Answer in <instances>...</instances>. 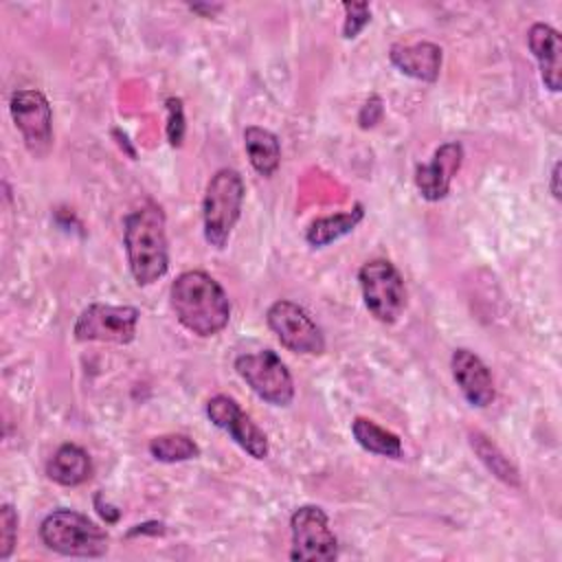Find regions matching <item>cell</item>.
Here are the masks:
<instances>
[{
	"label": "cell",
	"mask_w": 562,
	"mask_h": 562,
	"mask_svg": "<svg viewBox=\"0 0 562 562\" xmlns=\"http://www.w3.org/2000/svg\"><path fill=\"white\" fill-rule=\"evenodd\" d=\"M123 246L134 281L151 285L169 270L167 220L162 209L147 200L123 220Z\"/></svg>",
	"instance_id": "2"
},
{
	"label": "cell",
	"mask_w": 562,
	"mask_h": 562,
	"mask_svg": "<svg viewBox=\"0 0 562 562\" xmlns=\"http://www.w3.org/2000/svg\"><path fill=\"white\" fill-rule=\"evenodd\" d=\"M167 105V140L171 147H180L184 138V103L180 97H169Z\"/></svg>",
	"instance_id": "24"
},
{
	"label": "cell",
	"mask_w": 562,
	"mask_h": 562,
	"mask_svg": "<svg viewBox=\"0 0 562 562\" xmlns=\"http://www.w3.org/2000/svg\"><path fill=\"white\" fill-rule=\"evenodd\" d=\"M206 417L213 426L228 432L233 441L246 450L252 459H266L270 452V443L266 432L246 415L239 404L228 395H213L206 402Z\"/></svg>",
	"instance_id": "11"
},
{
	"label": "cell",
	"mask_w": 562,
	"mask_h": 562,
	"mask_svg": "<svg viewBox=\"0 0 562 562\" xmlns=\"http://www.w3.org/2000/svg\"><path fill=\"white\" fill-rule=\"evenodd\" d=\"M362 217H364V206L360 202H356L349 211L318 217L305 231V241L314 248H325L331 241H338L340 237L353 233L356 226L362 222Z\"/></svg>",
	"instance_id": "18"
},
{
	"label": "cell",
	"mask_w": 562,
	"mask_h": 562,
	"mask_svg": "<svg viewBox=\"0 0 562 562\" xmlns=\"http://www.w3.org/2000/svg\"><path fill=\"white\" fill-rule=\"evenodd\" d=\"M351 435L358 441V446L367 452L389 457V459L402 457V439L395 432L378 426L373 419L356 417L351 422Z\"/></svg>",
	"instance_id": "19"
},
{
	"label": "cell",
	"mask_w": 562,
	"mask_h": 562,
	"mask_svg": "<svg viewBox=\"0 0 562 562\" xmlns=\"http://www.w3.org/2000/svg\"><path fill=\"white\" fill-rule=\"evenodd\" d=\"M266 323L288 351L307 356H318L325 351V336L321 327L292 301H274L266 312Z\"/></svg>",
	"instance_id": "10"
},
{
	"label": "cell",
	"mask_w": 562,
	"mask_h": 562,
	"mask_svg": "<svg viewBox=\"0 0 562 562\" xmlns=\"http://www.w3.org/2000/svg\"><path fill=\"white\" fill-rule=\"evenodd\" d=\"M527 44H529L531 55L538 61L542 83L551 92H558L560 90V75H562V59H560L562 37H560V33L553 26L544 24V22H536L527 31Z\"/></svg>",
	"instance_id": "15"
},
{
	"label": "cell",
	"mask_w": 562,
	"mask_h": 562,
	"mask_svg": "<svg viewBox=\"0 0 562 562\" xmlns=\"http://www.w3.org/2000/svg\"><path fill=\"white\" fill-rule=\"evenodd\" d=\"M18 540V514L13 505L0 507V560H9Z\"/></svg>",
	"instance_id": "23"
},
{
	"label": "cell",
	"mask_w": 562,
	"mask_h": 562,
	"mask_svg": "<svg viewBox=\"0 0 562 562\" xmlns=\"http://www.w3.org/2000/svg\"><path fill=\"white\" fill-rule=\"evenodd\" d=\"M244 147L248 154V160L252 165V169L263 176L270 178L279 165H281V143L277 138L274 132L259 127V125H248L244 130Z\"/></svg>",
	"instance_id": "17"
},
{
	"label": "cell",
	"mask_w": 562,
	"mask_h": 562,
	"mask_svg": "<svg viewBox=\"0 0 562 562\" xmlns=\"http://www.w3.org/2000/svg\"><path fill=\"white\" fill-rule=\"evenodd\" d=\"M441 46L432 42H415V44H393L389 50L391 64L406 77L417 81L435 83L441 70Z\"/></svg>",
	"instance_id": "14"
},
{
	"label": "cell",
	"mask_w": 562,
	"mask_h": 562,
	"mask_svg": "<svg viewBox=\"0 0 562 562\" xmlns=\"http://www.w3.org/2000/svg\"><path fill=\"white\" fill-rule=\"evenodd\" d=\"M342 11H345L342 37L353 40L371 22V7L367 2H342Z\"/></svg>",
	"instance_id": "22"
},
{
	"label": "cell",
	"mask_w": 562,
	"mask_h": 562,
	"mask_svg": "<svg viewBox=\"0 0 562 562\" xmlns=\"http://www.w3.org/2000/svg\"><path fill=\"white\" fill-rule=\"evenodd\" d=\"M9 112L26 149L35 158L46 156L53 145V110L48 99L35 88L15 90L9 99Z\"/></svg>",
	"instance_id": "9"
},
{
	"label": "cell",
	"mask_w": 562,
	"mask_h": 562,
	"mask_svg": "<svg viewBox=\"0 0 562 562\" xmlns=\"http://www.w3.org/2000/svg\"><path fill=\"white\" fill-rule=\"evenodd\" d=\"M558 182H560V162H555V165H553V171H551V193H553L555 200H560V187H558Z\"/></svg>",
	"instance_id": "28"
},
{
	"label": "cell",
	"mask_w": 562,
	"mask_h": 562,
	"mask_svg": "<svg viewBox=\"0 0 562 562\" xmlns=\"http://www.w3.org/2000/svg\"><path fill=\"white\" fill-rule=\"evenodd\" d=\"M46 476L64 487H77L90 481L92 459L77 443H61L46 463Z\"/></svg>",
	"instance_id": "16"
},
{
	"label": "cell",
	"mask_w": 562,
	"mask_h": 562,
	"mask_svg": "<svg viewBox=\"0 0 562 562\" xmlns=\"http://www.w3.org/2000/svg\"><path fill=\"white\" fill-rule=\"evenodd\" d=\"M169 303L178 323L200 338L220 334L231 321L226 290L204 270L178 274L169 288Z\"/></svg>",
	"instance_id": "1"
},
{
	"label": "cell",
	"mask_w": 562,
	"mask_h": 562,
	"mask_svg": "<svg viewBox=\"0 0 562 562\" xmlns=\"http://www.w3.org/2000/svg\"><path fill=\"white\" fill-rule=\"evenodd\" d=\"M94 507H97L99 516H101L108 525H112V522H116V520L121 518V509H116V507L110 505V503H103V501H101V494H94Z\"/></svg>",
	"instance_id": "26"
},
{
	"label": "cell",
	"mask_w": 562,
	"mask_h": 562,
	"mask_svg": "<svg viewBox=\"0 0 562 562\" xmlns=\"http://www.w3.org/2000/svg\"><path fill=\"white\" fill-rule=\"evenodd\" d=\"M452 378L461 391V395L468 400V404L476 408H485L496 397V386L492 380V373L487 364L470 349H454L450 358Z\"/></svg>",
	"instance_id": "13"
},
{
	"label": "cell",
	"mask_w": 562,
	"mask_h": 562,
	"mask_svg": "<svg viewBox=\"0 0 562 562\" xmlns=\"http://www.w3.org/2000/svg\"><path fill=\"white\" fill-rule=\"evenodd\" d=\"M292 549L299 562H331L338 558V540L329 529V518L318 505H303L290 516Z\"/></svg>",
	"instance_id": "8"
},
{
	"label": "cell",
	"mask_w": 562,
	"mask_h": 562,
	"mask_svg": "<svg viewBox=\"0 0 562 562\" xmlns=\"http://www.w3.org/2000/svg\"><path fill=\"white\" fill-rule=\"evenodd\" d=\"M235 371L250 386V391L263 402H268L270 406L283 408L292 404L294 400L292 373L272 349L237 356Z\"/></svg>",
	"instance_id": "6"
},
{
	"label": "cell",
	"mask_w": 562,
	"mask_h": 562,
	"mask_svg": "<svg viewBox=\"0 0 562 562\" xmlns=\"http://www.w3.org/2000/svg\"><path fill=\"white\" fill-rule=\"evenodd\" d=\"M364 307L380 323H395L406 307V285L389 259H371L358 270Z\"/></svg>",
	"instance_id": "5"
},
{
	"label": "cell",
	"mask_w": 562,
	"mask_h": 562,
	"mask_svg": "<svg viewBox=\"0 0 562 562\" xmlns=\"http://www.w3.org/2000/svg\"><path fill=\"white\" fill-rule=\"evenodd\" d=\"M138 533H151V536H158V533H165V525L162 522H143V525H136L132 531H127V536H138Z\"/></svg>",
	"instance_id": "27"
},
{
	"label": "cell",
	"mask_w": 562,
	"mask_h": 562,
	"mask_svg": "<svg viewBox=\"0 0 562 562\" xmlns=\"http://www.w3.org/2000/svg\"><path fill=\"white\" fill-rule=\"evenodd\" d=\"M149 452L160 463H180V461L195 459L200 454V448L189 435L167 432L149 441Z\"/></svg>",
	"instance_id": "21"
},
{
	"label": "cell",
	"mask_w": 562,
	"mask_h": 562,
	"mask_svg": "<svg viewBox=\"0 0 562 562\" xmlns=\"http://www.w3.org/2000/svg\"><path fill=\"white\" fill-rule=\"evenodd\" d=\"M140 312L132 305L90 303L75 321L72 334L79 342L130 345L136 338Z\"/></svg>",
	"instance_id": "7"
},
{
	"label": "cell",
	"mask_w": 562,
	"mask_h": 562,
	"mask_svg": "<svg viewBox=\"0 0 562 562\" xmlns=\"http://www.w3.org/2000/svg\"><path fill=\"white\" fill-rule=\"evenodd\" d=\"M463 162V145L459 140L443 143L435 149L432 158L415 169V187L428 202H439L450 193L452 178Z\"/></svg>",
	"instance_id": "12"
},
{
	"label": "cell",
	"mask_w": 562,
	"mask_h": 562,
	"mask_svg": "<svg viewBox=\"0 0 562 562\" xmlns=\"http://www.w3.org/2000/svg\"><path fill=\"white\" fill-rule=\"evenodd\" d=\"M244 180L235 169H220L211 176L202 200L204 239L209 246L226 248L244 206Z\"/></svg>",
	"instance_id": "3"
},
{
	"label": "cell",
	"mask_w": 562,
	"mask_h": 562,
	"mask_svg": "<svg viewBox=\"0 0 562 562\" xmlns=\"http://www.w3.org/2000/svg\"><path fill=\"white\" fill-rule=\"evenodd\" d=\"M42 542L68 558H101L108 553V531L75 509H55L40 525Z\"/></svg>",
	"instance_id": "4"
},
{
	"label": "cell",
	"mask_w": 562,
	"mask_h": 562,
	"mask_svg": "<svg viewBox=\"0 0 562 562\" xmlns=\"http://www.w3.org/2000/svg\"><path fill=\"white\" fill-rule=\"evenodd\" d=\"M382 116H384V101L380 94H371L358 112V125L362 130H371L382 121Z\"/></svg>",
	"instance_id": "25"
},
{
	"label": "cell",
	"mask_w": 562,
	"mask_h": 562,
	"mask_svg": "<svg viewBox=\"0 0 562 562\" xmlns=\"http://www.w3.org/2000/svg\"><path fill=\"white\" fill-rule=\"evenodd\" d=\"M470 446L474 450V454L479 457V461L505 485L509 487H518L520 485V474L516 470V465L505 457V452L483 432L479 430H470Z\"/></svg>",
	"instance_id": "20"
}]
</instances>
